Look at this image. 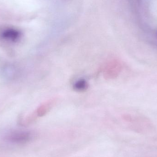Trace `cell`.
<instances>
[{
    "label": "cell",
    "instance_id": "277c9868",
    "mask_svg": "<svg viewBox=\"0 0 157 157\" xmlns=\"http://www.w3.org/2000/svg\"><path fill=\"white\" fill-rule=\"evenodd\" d=\"M54 101L52 100L47 101L45 104L41 105V107H40L39 109H38V115L39 116H42L46 114L49 110L50 109H51L52 105L54 104Z\"/></svg>",
    "mask_w": 157,
    "mask_h": 157
},
{
    "label": "cell",
    "instance_id": "6da1fadb",
    "mask_svg": "<svg viewBox=\"0 0 157 157\" xmlns=\"http://www.w3.org/2000/svg\"><path fill=\"white\" fill-rule=\"evenodd\" d=\"M34 135L29 132H13L7 134L5 139L9 143L16 144H25L31 141Z\"/></svg>",
    "mask_w": 157,
    "mask_h": 157
},
{
    "label": "cell",
    "instance_id": "3957f363",
    "mask_svg": "<svg viewBox=\"0 0 157 157\" xmlns=\"http://www.w3.org/2000/svg\"><path fill=\"white\" fill-rule=\"evenodd\" d=\"M21 33L19 30L13 27L3 28L0 30V36L3 39L15 41L21 37Z\"/></svg>",
    "mask_w": 157,
    "mask_h": 157
},
{
    "label": "cell",
    "instance_id": "5b68a950",
    "mask_svg": "<svg viewBox=\"0 0 157 157\" xmlns=\"http://www.w3.org/2000/svg\"><path fill=\"white\" fill-rule=\"evenodd\" d=\"M88 87L87 82L84 79H81L76 81L74 85V89L78 91L86 90Z\"/></svg>",
    "mask_w": 157,
    "mask_h": 157
},
{
    "label": "cell",
    "instance_id": "7a4b0ae2",
    "mask_svg": "<svg viewBox=\"0 0 157 157\" xmlns=\"http://www.w3.org/2000/svg\"><path fill=\"white\" fill-rule=\"evenodd\" d=\"M122 65L118 60H113L108 63L104 69V75L105 78H113L118 76L121 72Z\"/></svg>",
    "mask_w": 157,
    "mask_h": 157
}]
</instances>
